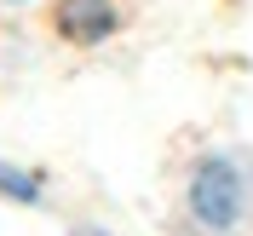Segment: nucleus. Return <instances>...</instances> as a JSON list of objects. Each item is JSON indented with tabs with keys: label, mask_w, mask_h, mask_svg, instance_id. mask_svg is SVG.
Returning a JSON list of instances; mask_svg holds the SVG:
<instances>
[{
	"label": "nucleus",
	"mask_w": 253,
	"mask_h": 236,
	"mask_svg": "<svg viewBox=\"0 0 253 236\" xmlns=\"http://www.w3.org/2000/svg\"><path fill=\"white\" fill-rule=\"evenodd\" d=\"M58 29L86 47V41H104L115 29V12H110V0H63L58 6Z\"/></svg>",
	"instance_id": "nucleus-2"
},
{
	"label": "nucleus",
	"mask_w": 253,
	"mask_h": 236,
	"mask_svg": "<svg viewBox=\"0 0 253 236\" xmlns=\"http://www.w3.org/2000/svg\"><path fill=\"white\" fill-rule=\"evenodd\" d=\"M0 196L35 202V196H41V179H35V173H23V167H6V161H0Z\"/></svg>",
	"instance_id": "nucleus-3"
},
{
	"label": "nucleus",
	"mask_w": 253,
	"mask_h": 236,
	"mask_svg": "<svg viewBox=\"0 0 253 236\" xmlns=\"http://www.w3.org/2000/svg\"><path fill=\"white\" fill-rule=\"evenodd\" d=\"M75 236H104V231H98V225H75Z\"/></svg>",
	"instance_id": "nucleus-4"
},
{
	"label": "nucleus",
	"mask_w": 253,
	"mask_h": 236,
	"mask_svg": "<svg viewBox=\"0 0 253 236\" xmlns=\"http://www.w3.org/2000/svg\"><path fill=\"white\" fill-rule=\"evenodd\" d=\"M242 173L230 167L224 156H207L196 173H190V213L202 219V231L224 236V231H236L242 225Z\"/></svg>",
	"instance_id": "nucleus-1"
}]
</instances>
